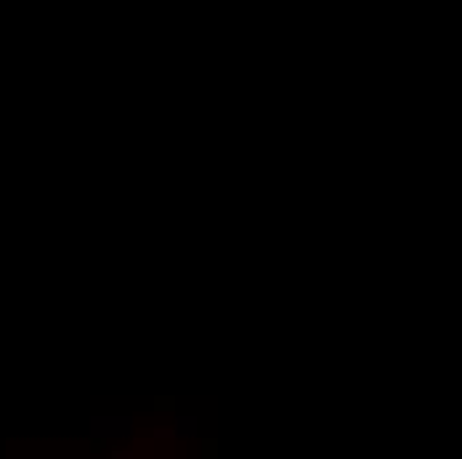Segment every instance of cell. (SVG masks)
Here are the masks:
<instances>
[{"label": "cell", "instance_id": "6da1fadb", "mask_svg": "<svg viewBox=\"0 0 462 459\" xmlns=\"http://www.w3.org/2000/svg\"><path fill=\"white\" fill-rule=\"evenodd\" d=\"M136 435V417L130 414H93L88 417V438L93 441V451H99L107 441H128Z\"/></svg>", "mask_w": 462, "mask_h": 459}, {"label": "cell", "instance_id": "3957f363", "mask_svg": "<svg viewBox=\"0 0 462 459\" xmlns=\"http://www.w3.org/2000/svg\"><path fill=\"white\" fill-rule=\"evenodd\" d=\"M149 438L152 441H178V435H175V427L170 425V427H152L149 430Z\"/></svg>", "mask_w": 462, "mask_h": 459}, {"label": "cell", "instance_id": "7a4b0ae2", "mask_svg": "<svg viewBox=\"0 0 462 459\" xmlns=\"http://www.w3.org/2000/svg\"><path fill=\"white\" fill-rule=\"evenodd\" d=\"M173 427H175L178 441H197L200 438V419L194 414H175Z\"/></svg>", "mask_w": 462, "mask_h": 459}, {"label": "cell", "instance_id": "277c9868", "mask_svg": "<svg viewBox=\"0 0 462 459\" xmlns=\"http://www.w3.org/2000/svg\"><path fill=\"white\" fill-rule=\"evenodd\" d=\"M109 456H112V459H133L136 451H133V448H112Z\"/></svg>", "mask_w": 462, "mask_h": 459}]
</instances>
